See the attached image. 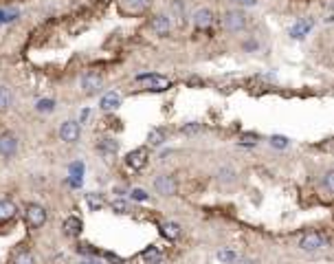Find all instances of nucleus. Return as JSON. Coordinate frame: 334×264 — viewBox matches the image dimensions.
Wrapping results in <instances>:
<instances>
[{
    "label": "nucleus",
    "instance_id": "4be33fe9",
    "mask_svg": "<svg viewBox=\"0 0 334 264\" xmlns=\"http://www.w3.org/2000/svg\"><path fill=\"white\" fill-rule=\"evenodd\" d=\"M14 264H36V260H33V253L29 249H20L18 253H16V258H14Z\"/></svg>",
    "mask_w": 334,
    "mask_h": 264
},
{
    "label": "nucleus",
    "instance_id": "412c9836",
    "mask_svg": "<svg viewBox=\"0 0 334 264\" xmlns=\"http://www.w3.org/2000/svg\"><path fill=\"white\" fill-rule=\"evenodd\" d=\"M172 14H174V18H178V22H185L187 20V16H185V2L182 0H174L172 2Z\"/></svg>",
    "mask_w": 334,
    "mask_h": 264
},
{
    "label": "nucleus",
    "instance_id": "7ed1b4c3",
    "mask_svg": "<svg viewBox=\"0 0 334 264\" xmlns=\"http://www.w3.org/2000/svg\"><path fill=\"white\" fill-rule=\"evenodd\" d=\"M150 31L158 38H167L172 33V16L156 14L152 20H150Z\"/></svg>",
    "mask_w": 334,
    "mask_h": 264
},
{
    "label": "nucleus",
    "instance_id": "a878e982",
    "mask_svg": "<svg viewBox=\"0 0 334 264\" xmlns=\"http://www.w3.org/2000/svg\"><path fill=\"white\" fill-rule=\"evenodd\" d=\"M218 180L220 183H233V180H236V172H233L231 168H222L220 172H218Z\"/></svg>",
    "mask_w": 334,
    "mask_h": 264
},
{
    "label": "nucleus",
    "instance_id": "aec40b11",
    "mask_svg": "<svg viewBox=\"0 0 334 264\" xmlns=\"http://www.w3.org/2000/svg\"><path fill=\"white\" fill-rule=\"evenodd\" d=\"M141 258L148 264H158L160 262V251L156 249V246H150V249H146V251L141 253Z\"/></svg>",
    "mask_w": 334,
    "mask_h": 264
},
{
    "label": "nucleus",
    "instance_id": "f03ea898",
    "mask_svg": "<svg viewBox=\"0 0 334 264\" xmlns=\"http://www.w3.org/2000/svg\"><path fill=\"white\" fill-rule=\"evenodd\" d=\"M328 246V240L324 234L319 231H308L299 238V249L302 251H319V249H326Z\"/></svg>",
    "mask_w": 334,
    "mask_h": 264
},
{
    "label": "nucleus",
    "instance_id": "72a5a7b5",
    "mask_svg": "<svg viewBox=\"0 0 334 264\" xmlns=\"http://www.w3.org/2000/svg\"><path fill=\"white\" fill-rule=\"evenodd\" d=\"M238 4H244V7H253L255 4V0H236Z\"/></svg>",
    "mask_w": 334,
    "mask_h": 264
},
{
    "label": "nucleus",
    "instance_id": "ddd939ff",
    "mask_svg": "<svg viewBox=\"0 0 334 264\" xmlns=\"http://www.w3.org/2000/svg\"><path fill=\"white\" fill-rule=\"evenodd\" d=\"M97 150L104 154V156H114L119 152V141L112 139V136H104V139L97 141Z\"/></svg>",
    "mask_w": 334,
    "mask_h": 264
},
{
    "label": "nucleus",
    "instance_id": "4468645a",
    "mask_svg": "<svg viewBox=\"0 0 334 264\" xmlns=\"http://www.w3.org/2000/svg\"><path fill=\"white\" fill-rule=\"evenodd\" d=\"M16 214H18L16 202L9 200V198H2V200H0V222H4V220H14Z\"/></svg>",
    "mask_w": 334,
    "mask_h": 264
},
{
    "label": "nucleus",
    "instance_id": "1a4fd4ad",
    "mask_svg": "<svg viewBox=\"0 0 334 264\" xmlns=\"http://www.w3.org/2000/svg\"><path fill=\"white\" fill-rule=\"evenodd\" d=\"M80 134H82V128L77 121H64V124L60 126V139L64 143H68V146L80 141Z\"/></svg>",
    "mask_w": 334,
    "mask_h": 264
},
{
    "label": "nucleus",
    "instance_id": "6e6552de",
    "mask_svg": "<svg viewBox=\"0 0 334 264\" xmlns=\"http://www.w3.org/2000/svg\"><path fill=\"white\" fill-rule=\"evenodd\" d=\"M138 82H146L148 84V90H154V92H160V90H167L172 86V82L167 80L163 75H156V73H148V75H138L136 77Z\"/></svg>",
    "mask_w": 334,
    "mask_h": 264
},
{
    "label": "nucleus",
    "instance_id": "f8f14e48",
    "mask_svg": "<svg viewBox=\"0 0 334 264\" xmlns=\"http://www.w3.org/2000/svg\"><path fill=\"white\" fill-rule=\"evenodd\" d=\"M121 106V95L114 90L106 92V95L102 97V102H99V108L104 110V112H112V110H116Z\"/></svg>",
    "mask_w": 334,
    "mask_h": 264
},
{
    "label": "nucleus",
    "instance_id": "2eb2a0df",
    "mask_svg": "<svg viewBox=\"0 0 334 264\" xmlns=\"http://www.w3.org/2000/svg\"><path fill=\"white\" fill-rule=\"evenodd\" d=\"M82 227H84V222L77 216H68L64 220V234L68 236V238H77V236L82 234Z\"/></svg>",
    "mask_w": 334,
    "mask_h": 264
},
{
    "label": "nucleus",
    "instance_id": "c85d7f7f",
    "mask_svg": "<svg viewBox=\"0 0 334 264\" xmlns=\"http://www.w3.org/2000/svg\"><path fill=\"white\" fill-rule=\"evenodd\" d=\"M218 260H220V262H226V264H229V262H236V260H238V256H236V253H233V251H226V249H222V251H218Z\"/></svg>",
    "mask_w": 334,
    "mask_h": 264
},
{
    "label": "nucleus",
    "instance_id": "20e7f679",
    "mask_svg": "<svg viewBox=\"0 0 334 264\" xmlns=\"http://www.w3.org/2000/svg\"><path fill=\"white\" fill-rule=\"evenodd\" d=\"M102 86H104V75L99 73V70H86V73L82 75V90L86 92V95L97 92Z\"/></svg>",
    "mask_w": 334,
    "mask_h": 264
},
{
    "label": "nucleus",
    "instance_id": "473e14b6",
    "mask_svg": "<svg viewBox=\"0 0 334 264\" xmlns=\"http://www.w3.org/2000/svg\"><path fill=\"white\" fill-rule=\"evenodd\" d=\"M132 198H134V200H148V194L143 190H132Z\"/></svg>",
    "mask_w": 334,
    "mask_h": 264
},
{
    "label": "nucleus",
    "instance_id": "f3484780",
    "mask_svg": "<svg viewBox=\"0 0 334 264\" xmlns=\"http://www.w3.org/2000/svg\"><path fill=\"white\" fill-rule=\"evenodd\" d=\"M310 29H312V20H299L297 24L290 29V36L294 38V40H302V38L308 33Z\"/></svg>",
    "mask_w": 334,
    "mask_h": 264
},
{
    "label": "nucleus",
    "instance_id": "b1692460",
    "mask_svg": "<svg viewBox=\"0 0 334 264\" xmlns=\"http://www.w3.org/2000/svg\"><path fill=\"white\" fill-rule=\"evenodd\" d=\"M110 207H112V212H116V214H130V205H128V200H124V198H114V200L110 202Z\"/></svg>",
    "mask_w": 334,
    "mask_h": 264
},
{
    "label": "nucleus",
    "instance_id": "dca6fc26",
    "mask_svg": "<svg viewBox=\"0 0 334 264\" xmlns=\"http://www.w3.org/2000/svg\"><path fill=\"white\" fill-rule=\"evenodd\" d=\"M165 139H167V132H165L163 128H150V132H148V143H150L152 148L163 146Z\"/></svg>",
    "mask_w": 334,
    "mask_h": 264
},
{
    "label": "nucleus",
    "instance_id": "0eeeda50",
    "mask_svg": "<svg viewBox=\"0 0 334 264\" xmlns=\"http://www.w3.org/2000/svg\"><path fill=\"white\" fill-rule=\"evenodd\" d=\"M244 26H246V16H244L242 11L231 9V11H226V14H224V29L226 31L238 33V31H242Z\"/></svg>",
    "mask_w": 334,
    "mask_h": 264
},
{
    "label": "nucleus",
    "instance_id": "5701e85b",
    "mask_svg": "<svg viewBox=\"0 0 334 264\" xmlns=\"http://www.w3.org/2000/svg\"><path fill=\"white\" fill-rule=\"evenodd\" d=\"M124 4H126V7H130L134 14H138V11L148 9L150 4H152V0H124Z\"/></svg>",
    "mask_w": 334,
    "mask_h": 264
},
{
    "label": "nucleus",
    "instance_id": "423d86ee",
    "mask_svg": "<svg viewBox=\"0 0 334 264\" xmlns=\"http://www.w3.org/2000/svg\"><path fill=\"white\" fill-rule=\"evenodd\" d=\"M154 190H156L160 196H174L178 190L176 178L172 174H158L156 178H154Z\"/></svg>",
    "mask_w": 334,
    "mask_h": 264
},
{
    "label": "nucleus",
    "instance_id": "cd10ccee",
    "mask_svg": "<svg viewBox=\"0 0 334 264\" xmlns=\"http://www.w3.org/2000/svg\"><path fill=\"white\" fill-rule=\"evenodd\" d=\"M18 11L16 9H0V22H9V20H16L18 18Z\"/></svg>",
    "mask_w": 334,
    "mask_h": 264
},
{
    "label": "nucleus",
    "instance_id": "39448f33",
    "mask_svg": "<svg viewBox=\"0 0 334 264\" xmlns=\"http://www.w3.org/2000/svg\"><path fill=\"white\" fill-rule=\"evenodd\" d=\"M148 148H136V150H132L130 154L126 156V165L128 170H132V172H138V170H143L148 165Z\"/></svg>",
    "mask_w": 334,
    "mask_h": 264
},
{
    "label": "nucleus",
    "instance_id": "a211bd4d",
    "mask_svg": "<svg viewBox=\"0 0 334 264\" xmlns=\"http://www.w3.org/2000/svg\"><path fill=\"white\" fill-rule=\"evenodd\" d=\"M160 234H163L167 240H176L178 236H180V224L178 222H163L160 224Z\"/></svg>",
    "mask_w": 334,
    "mask_h": 264
},
{
    "label": "nucleus",
    "instance_id": "6ab92c4d",
    "mask_svg": "<svg viewBox=\"0 0 334 264\" xmlns=\"http://www.w3.org/2000/svg\"><path fill=\"white\" fill-rule=\"evenodd\" d=\"M14 104V92L7 86H0V110H9Z\"/></svg>",
    "mask_w": 334,
    "mask_h": 264
},
{
    "label": "nucleus",
    "instance_id": "f704fd0d",
    "mask_svg": "<svg viewBox=\"0 0 334 264\" xmlns=\"http://www.w3.org/2000/svg\"><path fill=\"white\" fill-rule=\"evenodd\" d=\"M240 264H255V262H253V260H242Z\"/></svg>",
    "mask_w": 334,
    "mask_h": 264
},
{
    "label": "nucleus",
    "instance_id": "bb28decb",
    "mask_svg": "<svg viewBox=\"0 0 334 264\" xmlns=\"http://www.w3.org/2000/svg\"><path fill=\"white\" fill-rule=\"evenodd\" d=\"M36 110H38V112H53L55 102H53V99H40V102L36 104Z\"/></svg>",
    "mask_w": 334,
    "mask_h": 264
},
{
    "label": "nucleus",
    "instance_id": "9d476101",
    "mask_svg": "<svg viewBox=\"0 0 334 264\" xmlns=\"http://www.w3.org/2000/svg\"><path fill=\"white\" fill-rule=\"evenodd\" d=\"M18 150V139H16V134H11V132H4L2 136H0V154H2L4 158H11Z\"/></svg>",
    "mask_w": 334,
    "mask_h": 264
},
{
    "label": "nucleus",
    "instance_id": "9b49d317",
    "mask_svg": "<svg viewBox=\"0 0 334 264\" xmlns=\"http://www.w3.org/2000/svg\"><path fill=\"white\" fill-rule=\"evenodd\" d=\"M194 24H196V29H209V26L214 24V14H211V9L202 7V9L194 11Z\"/></svg>",
    "mask_w": 334,
    "mask_h": 264
},
{
    "label": "nucleus",
    "instance_id": "393cba45",
    "mask_svg": "<svg viewBox=\"0 0 334 264\" xmlns=\"http://www.w3.org/2000/svg\"><path fill=\"white\" fill-rule=\"evenodd\" d=\"M86 202H88V207H90L92 212H99V209L104 207V198L97 196V194H86Z\"/></svg>",
    "mask_w": 334,
    "mask_h": 264
},
{
    "label": "nucleus",
    "instance_id": "c756f323",
    "mask_svg": "<svg viewBox=\"0 0 334 264\" xmlns=\"http://www.w3.org/2000/svg\"><path fill=\"white\" fill-rule=\"evenodd\" d=\"M182 134H196V132H200V124H185L180 128Z\"/></svg>",
    "mask_w": 334,
    "mask_h": 264
},
{
    "label": "nucleus",
    "instance_id": "7c9ffc66",
    "mask_svg": "<svg viewBox=\"0 0 334 264\" xmlns=\"http://www.w3.org/2000/svg\"><path fill=\"white\" fill-rule=\"evenodd\" d=\"M270 146H275V148H286L288 146V139L286 136H270Z\"/></svg>",
    "mask_w": 334,
    "mask_h": 264
},
{
    "label": "nucleus",
    "instance_id": "f257e3e1",
    "mask_svg": "<svg viewBox=\"0 0 334 264\" xmlns=\"http://www.w3.org/2000/svg\"><path fill=\"white\" fill-rule=\"evenodd\" d=\"M48 214L46 209H44L42 205H38V202H29V205L24 207V222L29 224L31 229H40L44 222H46Z\"/></svg>",
    "mask_w": 334,
    "mask_h": 264
},
{
    "label": "nucleus",
    "instance_id": "2f4dec72",
    "mask_svg": "<svg viewBox=\"0 0 334 264\" xmlns=\"http://www.w3.org/2000/svg\"><path fill=\"white\" fill-rule=\"evenodd\" d=\"M324 183H326V190L330 192V194H334V172H328V174H326Z\"/></svg>",
    "mask_w": 334,
    "mask_h": 264
}]
</instances>
